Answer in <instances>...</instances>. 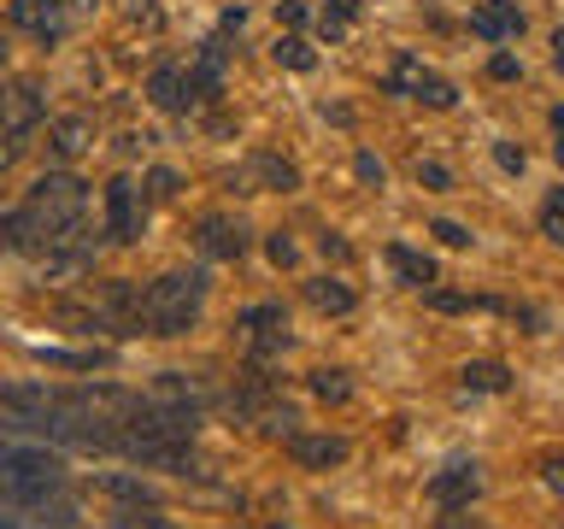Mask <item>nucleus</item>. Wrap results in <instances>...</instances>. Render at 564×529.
<instances>
[{"mask_svg": "<svg viewBox=\"0 0 564 529\" xmlns=\"http://www.w3.org/2000/svg\"><path fill=\"white\" fill-rule=\"evenodd\" d=\"M95 488L112 494V500H123V506H159V488L141 483V476H123V471H100Z\"/></svg>", "mask_w": 564, "mask_h": 529, "instance_id": "16", "label": "nucleus"}, {"mask_svg": "<svg viewBox=\"0 0 564 529\" xmlns=\"http://www.w3.org/2000/svg\"><path fill=\"white\" fill-rule=\"evenodd\" d=\"M553 60H558V71H564V24L553 30Z\"/></svg>", "mask_w": 564, "mask_h": 529, "instance_id": "41", "label": "nucleus"}, {"mask_svg": "<svg viewBox=\"0 0 564 529\" xmlns=\"http://www.w3.org/2000/svg\"><path fill=\"white\" fill-rule=\"evenodd\" d=\"M470 30L482 35V42H511V35L523 30V12H518V0H482V7L470 12Z\"/></svg>", "mask_w": 564, "mask_h": 529, "instance_id": "11", "label": "nucleus"}, {"mask_svg": "<svg viewBox=\"0 0 564 529\" xmlns=\"http://www.w3.org/2000/svg\"><path fill=\"white\" fill-rule=\"evenodd\" d=\"M7 18H12V30H24L30 42H42V47H59L70 35V24H77L65 0H12Z\"/></svg>", "mask_w": 564, "mask_h": 529, "instance_id": "5", "label": "nucleus"}, {"mask_svg": "<svg viewBox=\"0 0 564 529\" xmlns=\"http://www.w3.org/2000/svg\"><path fill=\"white\" fill-rule=\"evenodd\" d=\"M458 382L476 388V395H506V388H511V370H506L500 359H470L465 370H458Z\"/></svg>", "mask_w": 564, "mask_h": 529, "instance_id": "17", "label": "nucleus"}, {"mask_svg": "<svg viewBox=\"0 0 564 529\" xmlns=\"http://www.w3.org/2000/svg\"><path fill=\"white\" fill-rule=\"evenodd\" d=\"M388 264H394V277L405 282V289H435V259L417 253V247L388 241Z\"/></svg>", "mask_w": 564, "mask_h": 529, "instance_id": "15", "label": "nucleus"}, {"mask_svg": "<svg viewBox=\"0 0 564 529\" xmlns=\"http://www.w3.org/2000/svg\"><path fill=\"white\" fill-rule=\"evenodd\" d=\"M518 60H511V53H494V60H488V77H500V83H511V77H518Z\"/></svg>", "mask_w": 564, "mask_h": 529, "instance_id": "31", "label": "nucleus"}, {"mask_svg": "<svg viewBox=\"0 0 564 529\" xmlns=\"http://www.w3.org/2000/svg\"><path fill=\"white\" fill-rule=\"evenodd\" d=\"M553 136H558L553 153H558V165H564V106H553Z\"/></svg>", "mask_w": 564, "mask_h": 529, "instance_id": "37", "label": "nucleus"}, {"mask_svg": "<svg viewBox=\"0 0 564 529\" xmlns=\"http://www.w3.org/2000/svg\"><path fill=\"white\" fill-rule=\"evenodd\" d=\"M388 95H412V100H430V106H453L458 95H453V83H441V77H430L412 53L394 65V77H388Z\"/></svg>", "mask_w": 564, "mask_h": 529, "instance_id": "9", "label": "nucleus"}, {"mask_svg": "<svg viewBox=\"0 0 564 529\" xmlns=\"http://www.w3.org/2000/svg\"><path fill=\"white\" fill-rule=\"evenodd\" d=\"M95 148V118L88 112H65V118H53L47 123V159L53 165H70L77 153Z\"/></svg>", "mask_w": 564, "mask_h": 529, "instance_id": "8", "label": "nucleus"}, {"mask_svg": "<svg viewBox=\"0 0 564 529\" xmlns=\"http://www.w3.org/2000/svg\"><path fill=\"white\" fill-rule=\"evenodd\" d=\"M312 395H317V400H329V406L352 400V382H347V370H312Z\"/></svg>", "mask_w": 564, "mask_h": 529, "instance_id": "21", "label": "nucleus"}, {"mask_svg": "<svg viewBox=\"0 0 564 529\" xmlns=\"http://www.w3.org/2000/svg\"><path fill=\"white\" fill-rule=\"evenodd\" d=\"M271 53H276V65H289V71H312V65H317V53L300 42V35H282Z\"/></svg>", "mask_w": 564, "mask_h": 529, "instance_id": "23", "label": "nucleus"}, {"mask_svg": "<svg viewBox=\"0 0 564 529\" xmlns=\"http://www.w3.org/2000/svg\"><path fill=\"white\" fill-rule=\"evenodd\" d=\"M417 183L430 188V194H447V188H453V171L435 165V159H417Z\"/></svg>", "mask_w": 564, "mask_h": 529, "instance_id": "26", "label": "nucleus"}, {"mask_svg": "<svg viewBox=\"0 0 564 529\" xmlns=\"http://www.w3.org/2000/svg\"><path fill=\"white\" fill-rule=\"evenodd\" d=\"M35 359H47V365H65V370H95V365H106V347H30Z\"/></svg>", "mask_w": 564, "mask_h": 529, "instance_id": "19", "label": "nucleus"}, {"mask_svg": "<svg viewBox=\"0 0 564 529\" xmlns=\"http://www.w3.org/2000/svg\"><path fill=\"white\" fill-rule=\"evenodd\" d=\"M306 300H312L317 312H352V289H347L341 277H312L306 282Z\"/></svg>", "mask_w": 564, "mask_h": 529, "instance_id": "18", "label": "nucleus"}, {"mask_svg": "<svg viewBox=\"0 0 564 529\" xmlns=\"http://www.w3.org/2000/svg\"><path fill=\"white\" fill-rule=\"evenodd\" d=\"M47 123V88L35 77H7L0 83V136L30 148V136Z\"/></svg>", "mask_w": 564, "mask_h": 529, "instance_id": "3", "label": "nucleus"}, {"mask_svg": "<svg viewBox=\"0 0 564 529\" xmlns=\"http://www.w3.org/2000/svg\"><path fill=\"white\" fill-rule=\"evenodd\" d=\"M0 60H7V35H0Z\"/></svg>", "mask_w": 564, "mask_h": 529, "instance_id": "42", "label": "nucleus"}, {"mask_svg": "<svg viewBox=\"0 0 564 529\" xmlns=\"http://www.w3.org/2000/svg\"><path fill=\"white\" fill-rule=\"evenodd\" d=\"M206 294H212V271L194 264V271H165L141 289V335H188L206 312Z\"/></svg>", "mask_w": 564, "mask_h": 529, "instance_id": "2", "label": "nucleus"}, {"mask_svg": "<svg viewBox=\"0 0 564 529\" xmlns=\"http://www.w3.org/2000/svg\"><path fill=\"white\" fill-rule=\"evenodd\" d=\"M476 494H482V465H476V458H453L447 471H435V476H430V500H435L441 511L470 506Z\"/></svg>", "mask_w": 564, "mask_h": 529, "instance_id": "7", "label": "nucleus"}, {"mask_svg": "<svg viewBox=\"0 0 564 529\" xmlns=\"http://www.w3.org/2000/svg\"><path fill=\"white\" fill-rule=\"evenodd\" d=\"M194 247H200L206 259H241L247 247H253V236H247L241 218H229V212H212V218L194 224Z\"/></svg>", "mask_w": 564, "mask_h": 529, "instance_id": "6", "label": "nucleus"}, {"mask_svg": "<svg viewBox=\"0 0 564 529\" xmlns=\"http://www.w3.org/2000/svg\"><path fill=\"white\" fill-rule=\"evenodd\" d=\"M430 306H435V312H447V317H458V312H488V300L458 294V289H430Z\"/></svg>", "mask_w": 564, "mask_h": 529, "instance_id": "22", "label": "nucleus"}, {"mask_svg": "<svg viewBox=\"0 0 564 529\" xmlns=\"http://www.w3.org/2000/svg\"><path fill=\"white\" fill-rule=\"evenodd\" d=\"M324 259H347V241L341 236H324Z\"/></svg>", "mask_w": 564, "mask_h": 529, "instance_id": "39", "label": "nucleus"}, {"mask_svg": "<svg viewBox=\"0 0 564 529\" xmlns=\"http://www.w3.org/2000/svg\"><path fill=\"white\" fill-rule=\"evenodd\" d=\"M289 453L300 458V465H312V471H329V465H341L347 458V441L341 435H289Z\"/></svg>", "mask_w": 564, "mask_h": 529, "instance_id": "14", "label": "nucleus"}, {"mask_svg": "<svg viewBox=\"0 0 564 529\" xmlns=\"http://www.w3.org/2000/svg\"><path fill=\"white\" fill-rule=\"evenodd\" d=\"M352 171H359L365 183H377V188H382V159H377V153H359V159H352Z\"/></svg>", "mask_w": 564, "mask_h": 529, "instance_id": "32", "label": "nucleus"}, {"mask_svg": "<svg viewBox=\"0 0 564 529\" xmlns=\"http://www.w3.org/2000/svg\"><path fill=\"white\" fill-rule=\"evenodd\" d=\"M430 236H441L447 247H470V229H465V224H453V218H435V224H430Z\"/></svg>", "mask_w": 564, "mask_h": 529, "instance_id": "29", "label": "nucleus"}, {"mask_svg": "<svg viewBox=\"0 0 564 529\" xmlns=\"http://www.w3.org/2000/svg\"><path fill=\"white\" fill-rule=\"evenodd\" d=\"M541 236H546V241H564V188L546 194V206H541Z\"/></svg>", "mask_w": 564, "mask_h": 529, "instance_id": "25", "label": "nucleus"}, {"mask_svg": "<svg viewBox=\"0 0 564 529\" xmlns=\"http://www.w3.org/2000/svg\"><path fill=\"white\" fill-rule=\"evenodd\" d=\"M264 430H271V435H294L300 412H294V406H271V412H264Z\"/></svg>", "mask_w": 564, "mask_h": 529, "instance_id": "28", "label": "nucleus"}, {"mask_svg": "<svg viewBox=\"0 0 564 529\" xmlns=\"http://www.w3.org/2000/svg\"><path fill=\"white\" fill-rule=\"evenodd\" d=\"M148 100L159 106V112H183V106H188V71L176 65V60H165L148 77Z\"/></svg>", "mask_w": 564, "mask_h": 529, "instance_id": "13", "label": "nucleus"}, {"mask_svg": "<svg viewBox=\"0 0 564 529\" xmlns=\"http://www.w3.org/2000/svg\"><path fill=\"white\" fill-rule=\"evenodd\" d=\"M153 400H171V406H188V412H206L212 406V388L188 370H159L153 377Z\"/></svg>", "mask_w": 564, "mask_h": 529, "instance_id": "12", "label": "nucleus"}, {"mask_svg": "<svg viewBox=\"0 0 564 529\" xmlns=\"http://www.w3.org/2000/svg\"><path fill=\"white\" fill-rule=\"evenodd\" d=\"M0 529H35V523H30L18 506H0Z\"/></svg>", "mask_w": 564, "mask_h": 529, "instance_id": "35", "label": "nucleus"}, {"mask_svg": "<svg viewBox=\"0 0 564 529\" xmlns=\"http://www.w3.org/2000/svg\"><path fill=\"white\" fill-rule=\"evenodd\" d=\"M324 12H335V18H352V12H359V0H329Z\"/></svg>", "mask_w": 564, "mask_h": 529, "instance_id": "40", "label": "nucleus"}, {"mask_svg": "<svg viewBox=\"0 0 564 529\" xmlns=\"http://www.w3.org/2000/svg\"><path fill=\"white\" fill-rule=\"evenodd\" d=\"M141 229H148V188L135 176H112L106 183V241L130 247L141 241Z\"/></svg>", "mask_w": 564, "mask_h": 529, "instance_id": "4", "label": "nucleus"}, {"mask_svg": "<svg viewBox=\"0 0 564 529\" xmlns=\"http://www.w3.org/2000/svg\"><path fill=\"white\" fill-rule=\"evenodd\" d=\"M282 24H306V0H282Z\"/></svg>", "mask_w": 564, "mask_h": 529, "instance_id": "34", "label": "nucleus"}, {"mask_svg": "<svg viewBox=\"0 0 564 529\" xmlns=\"http://www.w3.org/2000/svg\"><path fill=\"white\" fill-rule=\"evenodd\" d=\"M112 529H171V523H165V511H159V506H123Z\"/></svg>", "mask_w": 564, "mask_h": 529, "instance_id": "24", "label": "nucleus"}, {"mask_svg": "<svg viewBox=\"0 0 564 529\" xmlns=\"http://www.w3.org/2000/svg\"><path fill=\"white\" fill-rule=\"evenodd\" d=\"M18 153H24V148H18V141H7V136H0V176L12 171V159H18Z\"/></svg>", "mask_w": 564, "mask_h": 529, "instance_id": "36", "label": "nucleus"}, {"mask_svg": "<svg viewBox=\"0 0 564 529\" xmlns=\"http://www.w3.org/2000/svg\"><path fill=\"white\" fill-rule=\"evenodd\" d=\"M264 253H271V264H294V259H300V247H294L289 236H282V229H276V236L264 241Z\"/></svg>", "mask_w": 564, "mask_h": 529, "instance_id": "30", "label": "nucleus"}, {"mask_svg": "<svg viewBox=\"0 0 564 529\" xmlns=\"http://www.w3.org/2000/svg\"><path fill=\"white\" fill-rule=\"evenodd\" d=\"M176 188H183V176H176V171H165V165L148 171V201H176Z\"/></svg>", "mask_w": 564, "mask_h": 529, "instance_id": "27", "label": "nucleus"}, {"mask_svg": "<svg viewBox=\"0 0 564 529\" xmlns=\"http://www.w3.org/2000/svg\"><path fill=\"white\" fill-rule=\"evenodd\" d=\"M494 159H500V171H523V148H511V141H494Z\"/></svg>", "mask_w": 564, "mask_h": 529, "instance_id": "33", "label": "nucleus"}, {"mask_svg": "<svg viewBox=\"0 0 564 529\" xmlns=\"http://www.w3.org/2000/svg\"><path fill=\"white\" fill-rule=\"evenodd\" d=\"M236 330L253 335V347H259V353L289 347V312H282L276 300H259V306H247V312L236 317Z\"/></svg>", "mask_w": 564, "mask_h": 529, "instance_id": "10", "label": "nucleus"}, {"mask_svg": "<svg viewBox=\"0 0 564 529\" xmlns=\"http://www.w3.org/2000/svg\"><path fill=\"white\" fill-rule=\"evenodd\" d=\"M546 488L564 494V458H546Z\"/></svg>", "mask_w": 564, "mask_h": 529, "instance_id": "38", "label": "nucleus"}, {"mask_svg": "<svg viewBox=\"0 0 564 529\" xmlns=\"http://www.w3.org/2000/svg\"><path fill=\"white\" fill-rule=\"evenodd\" d=\"M253 171H259L271 188H282V194H289V188H300V171L289 165V159H276V153H259V159H253Z\"/></svg>", "mask_w": 564, "mask_h": 529, "instance_id": "20", "label": "nucleus"}, {"mask_svg": "<svg viewBox=\"0 0 564 529\" xmlns=\"http://www.w3.org/2000/svg\"><path fill=\"white\" fill-rule=\"evenodd\" d=\"M83 218H88V188L83 176H70L65 165L35 176L24 206L0 212V247L7 253H53L65 241H83Z\"/></svg>", "mask_w": 564, "mask_h": 529, "instance_id": "1", "label": "nucleus"}]
</instances>
